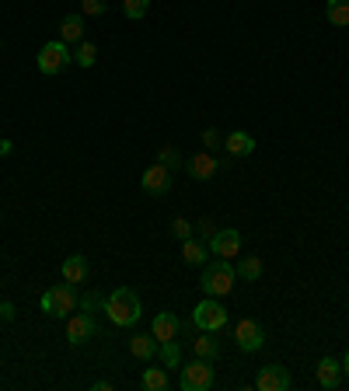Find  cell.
<instances>
[{
    "label": "cell",
    "mask_w": 349,
    "mask_h": 391,
    "mask_svg": "<svg viewBox=\"0 0 349 391\" xmlns=\"http://www.w3.org/2000/svg\"><path fill=\"white\" fill-rule=\"evenodd\" d=\"M105 318L119 329H130L140 321V297L133 294L130 287H116L109 297H105Z\"/></svg>",
    "instance_id": "1"
},
{
    "label": "cell",
    "mask_w": 349,
    "mask_h": 391,
    "mask_svg": "<svg viewBox=\"0 0 349 391\" xmlns=\"http://www.w3.org/2000/svg\"><path fill=\"white\" fill-rule=\"evenodd\" d=\"M234 280H238V272L227 265V259H220V262H214V265H203L199 287H203L206 297H223V294L234 290Z\"/></svg>",
    "instance_id": "2"
},
{
    "label": "cell",
    "mask_w": 349,
    "mask_h": 391,
    "mask_svg": "<svg viewBox=\"0 0 349 391\" xmlns=\"http://www.w3.org/2000/svg\"><path fill=\"white\" fill-rule=\"evenodd\" d=\"M77 304H81V297L74 294V287H70V283L49 287V290L43 294V301H39V307H43L49 318H70Z\"/></svg>",
    "instance_id": "3"
},
{
    "label": "cell",
    "mask_w": 349,
    "mask_h": 391,
    "mask_svg": "<svg viewBox=\"0 0 349 391\" xmlns=\"http://www.w3.org/2000/svg\"><path fill=\"white\" fill-rule=\"evenodd\" d=\"M74 63V53L67 49L63 39H56V43H45L39 49V56H35V67H39V74L45 77H56V74H63L67 67Z\"/></svg>",
    "instance_id": "4"
},
{
    "label": "cell",
    "mask_w": 349,
    "mask_h": 391,
    "mask_svg": "<svg viewBox=\"0 0 349 391\" xmlns=\"http://www.w3.org/2000/svg\"><path fill=\"white\" fill-rule=\"evenodd\" d=\"M192 325L203 329V332H220L227 325V307L220 304L217 297H206L192 307Z\"/></svg>",
    "instance_id": "5"
},
{
    "label": "cell",
    "mask_w": 349,
    "mask_h": 391,
    "mask_svg": "<svg viewBox=\"0 0 349 391\" xmlns=\"http://www.w3.org/2000/svg\"><path fill=\"white\" fill-rule=\"evenodd\" d=\"M178 385H182V391H210V388H214V367H210V360L185 363V367H182Z\"/></svg>",
    "instance_id": "6"
},
{
    "label": "cell",
    "mask_w": 349,
    "mask_h": 391,
    "mask_svg": "<svg viewBox=\"0 0 349 391\" xmlns=\"http://www.w3.org/2000/svg\"><path fill=\"white\" fill-rule=\"evenodd\" d=\"M91 336H98L94 314L81 311V314H70V318H67V343H70V346H81V343H87Z\"/></svg>",
    "instance_id": "7"
},
{
    "label": "cell",
    "mask_w": 349,
    "mask_h": 391,
    "mask_svg": "<svg viewBox=\"0 0 349 391\" xmlns=\"http://www.w3.org/2000/svg\"><path fill=\"white\" fill-rule=\"evenodd\" d=\"M234 343H238V349H245V353H255V349H262V343H265V332H262L259 321L241 318V321L234 325Z\"/></svg>",
    "instance_id": "8"
},
{
    "label": "cell",
    "mask_w": 349,
    "mask_h": 391,
    "mask_svg": "<svg viewBox=\"0 0 349 391\" xmlns=\"http://www.w3.org/2000/svg\"><path fill=\"white\" fill-rule=\"evenodd\" d=\"M210 252L217 255V259H234L238 252H241V231H234V227H223V231H217L210 241Z\"/></svg>",
    "instance_id": "9"
},
{
    "label": "cell",
    "mask_w": 349,
    "mask_h": 391,
    "mask_svg": "<svg viewBox=\"0 0 349 391\" xmlns=\"http://www.w3.org/2000/svg\"><path fill=\"white\" fill-rule=\"evenodd\" d=\"M140 185H143L150 196H165V192H172V168H165L161 161L150 165L147 172L140 175Z\"/></svg>",
    "instance_id": "10"
},
{
    "label": "cell",
    "mask_w": 349,
    "mask_h": 391,
    "mask_svg": "<svg viewBox=\"0 0 349 391\" xmlns=\"http://www.w3.org/2000/svg\"><path fill=\"white\" fill-rule=\"evenodd\" d=\"M290 385H294V378L287 374V367H276V363L262 367L259 378H255V388L259 391H290Z\"/></svg>",
    "instance_id": "11"
},
{
    "label": "cell",
    "mask_w": 349,
    "mask_h": 391,
    "mask_svg": "<svg viewBox=\"0 0 349 391\" xmlns=\"http://www.w3.org/2000/svg\"><path fill=\"white\" fill-rule=\"evenodd\" d=\"M318 385L325 391H332V388H339L343 385V360H336V356H325L321 363H318Z\"/></svg>",
    "instance_id": "12"
},
{
    "label": "cell",
    "mask_w": 349,
    "mask_h": 391,
    "mask_svg": "<svg viewBox=\"0 0 349 391\" xmlns=\"http://www.w3.org/2000/svg\"><path fill=\"white\" fill-rule=\"evenodd\" d=\"M178 329H182L178 314H172V311H161V314H154V325H150V332H154V339H157V343H172L174 336H178Z\"/></svg>",
    "instance_id": "13"
},
{
    "label": "cell",
    "mask_w": 349,
    "mask_h": 391,
    "mask_svg": "<svg viewBox=\"0 0 349 391\" xmlns=\"http://www.w3.org/2000/svg\"><path fill=\"white\" fill-rule=\"evenodd\" d=\"M223 147H227V154H231V158H248V154L255 150V140H252V133L234 130L227 140H223Z\"/></svg>",
    "instance_id": "14"
},
{
    "label": "cell",
    "mask_w": 349,
    "mask_h": 391,
    "mask_svg": "<svg viewBox=\"0 0 349 391\" xmlns=\"http://www.w3.org/2000/svg\"><path fill=\"white\" fill-rule=\"evenodd\" d=\"M84 280H87V259L84 255H67V259H63V283L77 287V283H84Z\"/></svg>",
    "instance_id": "15"
},
{
    "label": "cell",
    "mask_w": 349,
    "mask_h": 391,
    "mask_svg": "<svg viewBox=\"0 0 349 391\" xmlns=\"http://www.w3.org/2000/svg\"><path fill=\"white\" fill-rule=\"evenodd\" d=\"M130 353L136 360H154L157 353H161V343L154 339V332L150 336H133L130 339Z\"/></svg>",
    "instance_id": "16"
},
{
    "label": "cell",
    "mask_w": 349,
    "mask_h": 391,
    "mask_svg": "<svg viewBox=\"0 0 349 391\" xmlns=\"http://www.w3.org/2000/svg\"><path fill=\"white\" fill-rule=\"evenodd\" d=\"M81 35H84V14H67L60 21V39L63 43H81Z\"/></svg>",
    "instance_id": "17"
},
{
    "label": "cell",
    "mask_w": 349,
    "mask_h": 391,
    "mask_svg": "<svg viewBox=\"0 0 349 391\" xmlns=\"http://www.w3.org/2000/svg\"><path fill=\"white\" fill-rule=\"evenodd\" d=\"M192 349H196V356H199V360H217V356H220L217 336H210V332H203V329H199V336L192 339Z\"/></svg>",
    "instance_id": "18"
},
{
    "label": "cell",
    "mask_w": 349,
    "mask_h": 391,
    "mask_svg": "<svg viewBox=\"0 0 349 391\" xmlns=\"http://www.w3.org/2000/svg\"><path fill=\"white\" fill-rule=\"evenodd\" d=\"M217 168H220V165L210 158V154H196V158H192V165H189V175H192V178H199V182H210V178L217 175Z\"/></svg>",
    "instance_id": "19"
},
{
    "label": "cell",
    "mask_w": 349,
    "mask_h": 391,
    "mask_svg": "<svg viewBox=\"0 0 349 391\" xmlns=\"http://www.w3.org/2000/svg\"><path fill=\"white\" fill-rule=\"evenodd\" d=\"M210 255V245H203V241H196V238H185L182 241V259L189 262V265H203Z\"/></svg>",
    "instance_id": "20"
},
{
    "label": "cell",
    "mask_w": 349,
    "mask_h": 391,
    "mask_svg": "<svg viewBox=\"0 0 349 391\" xmlns=\"http://www.w3.org/2000/svg\"><path fill=\"white\" fill-rule=\"evenodd\" d=\"M325 18L339 28H349V0H328L325 4Z\"/></svg>",
    "instance_id": "21"
},
{
    "label": "cell",
    "mask_w": 349,
    "mask_h": 391,
    "mask_svg": "<svg viewBox=\"0 0 349 391\" xmlns=\"http://www.w3.org/2000/svg\"><path fill=\"white\" fill-rule=\"evenodd\" d=\"M140 385L147 391H168V374H165L161 367H147L143 378H140Z\"/></svg>",
    "instance_id": "22"
},
{
    "label": "cell",
    "mask_w": 349,
    "mask_h": 391,
    "mask_svg": "<svg viewBox=\"0 0 349 391\" xmlns=\"http://www.w3.org/2000/svg\"><path fill=\"white\" fill-rule=\"evenodd\" d=\"M94 60H98L94 43H81V45H77V53H74V63H77V67H94Z\"/></svg>",
    "instance_id": "23"
},
{
    "label": "cell",
    "mask_w": 349,
    "mask_h": 391,
    "mask_svg": "<svg viewBox=\"0 0 349 391\" xmlns=\"http://www.w3.org/2000/svg\"><path fill=\"white\" fill-rule=\"evenodd\" d=\"M238 276H241V280H259L262 276V259H252V255L241 259L238 262Z\"/></svg>",
    "instance_id": "24"
},
{
    "label": "cell",
    "mask_w": 349,
    "mask_h": 391,
    "mask_svg": "<svg viewBox=\"0 0 349 391\" xmlns=\"http://www.w3.org/2000/svg\"><path fill=\"white\" fill-rule=\"evenodd\" d=\"M77 307H84L87 314H94V311H105V297H101V290H94V287H91L84 297H81V304H77Z\"/></svg>",
    "instance_id": "25"
},
{
    "label": "cell",
    "mask_w": 349,
    "mask_h": 391,
    "mask_svg": "<svg viewBox=\"0 0 349 391\" xmlns=\"http://www.w3.org/2000/svg\"><path fill=\"white\" fill-rule=\"evenodd\" d=\"M147 7H150V0H123V14L136 21V18H143L147 14Z\"/></svg>",
    "instance_id": "26"
},
{
    "label": "cell",
    "mask_w": 349,
    "mask_h": 391,
    "mask_svg": "<svg viewBox=\"0 0 349 391\" xmlns=\"http://www.w3.org/2000/svg\"><path fill=\"white\" fill-rule=\"evenodd\" d=\"M161 360H165V367H174V363H182V346L178 343H161Z\"/></svg>",
    "instance_id": "27"
},
{
    "label": "cell",
    "mask_w": 349,
    "mask_h": 391,
    "mask_svg": "<svg viewBox=\"0 0 349 391\" xmlns=\"http://www.w3.org/2000/svg\"><path fill=\"white\" fill-rule=\"evenodd\" d=\"M192 231H196V227H192V224H189V220H185V217H174V220H172V234H174V238H178V241H185V238H192Z\"/></svg>",
    "instance_id": "28"
},
{
    "label": "cell",
    "mask_w": 349,
    "mask_h": 391,
    "mask_svg": "<svg viewBox=\"0 0 349 391\" xmlns=\"http://www.w3.org/2000/svg\"><path fill=\"white\" fill-rule=\"evenodd\" d=\"M157 161H161L165 168H178V165H182V154H178L174 147H161V154H157Z\"/></svg>",
    "instance_id": "29"
},
{
    "label": "cell",
    "mask_w": 349,
    "mask_h": 391,
    "mask_svg": "<svg viewBox=\"0 0 349 391\" xmlns=\"http://www.w3.org/2000/svg\"><path fill=\"white\" fill-rule=\"evenodd\" d=\"M105 0H81V14H105Z\"/></svg>",
    "instance_id": "30"
},
{
    "label": "cell",
    "mask_w": 349,
    "mask_h": 391,
    "mask_svg": "<svg viewBox=\"0 0 349 391\" xmlns=\"http://www.w3.org/2000/svg\"><path fill=\"white\" fill-rule=\"evenodd\" d=\"M196 234H199L203 241H210V238L217 234V227H214V220H199V224H196Z\"/></svg>",
    "instance_id": "31"
},
{
    "label": "cell",
    "mask_w": 349,
    "mask_h": 391,
    "mask_svg": "<svg viewBox=\"0 0 349 391\" xmlns=\"http://www.w3.org/2000/svg\"><path fill=\"white\" fill-rule=\"evenodd\" d=\"M0 318H4V321L14 318V304H11V301H0Z\"/></svg>",
    "instance_id": "32"
},
{
    "label": "cell",
    "mask_w": 349,
    "mask_h": 391,
    "mask_svg": "<svg viewBox=\"0 0 349 391\" xmlns=\"http://www.w3.org/2000/svg\"><path fill=\"white\" fill-rule=\"evenodd\" d=\"M203 143H206V147H217V143H220V133H217V130H206V133H203Z\"/></svg>",
    "instance_id": "33"
},
{
    "label": "cell",
    "mask_w": 349,
    "mask_h": 391,
    "mask_svg": "<svg viewBox=\"0 0 349 391\" xmlns=\"http://www.w3.org/2000/svg\"><path fill=\"white\" fill-rule=\"evenodd\" d=\"M11 150H14V143H11V140H0V154H4V158H7V154H11Z\"/></svg>",
    "instance_id": "34"
},
{
    "label": "cell",
    "mask_w": 349,
    "mask_h": 391,
    "mask_svg": "<svg viewBox=\"0 0 349 391\" xmlns=\"http://www.w3.org/2000/svg\"><path fill=\"white\" fill-rule=\"evenodd\" d=\"M91 391H112V385H109V381H94V385H91Z\"/></svg>",
    "instance_id": "35"
},
{
    "label": "cell",
    "mask_w": 349,
    "mask_h": 391,
    "mask_svg": "<svg viewBox=\"0 0 349 391\" xmlns=\"http://www.w3.org/2000/svg\"><path fill=\"white\" fill-rule=\"evenodd\" d=\"M343 374H346V378H349V353H346V356H343Z\"/></svg>",
    "instance_id": "36"
}]
</instances>
